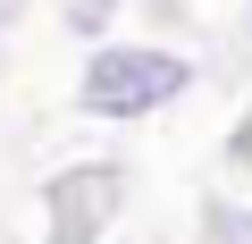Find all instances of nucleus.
<instances>
[{
	"label": "nucleus",
	"instance_id": "obj_1",
	"mask_svg": "<svg viewBox=\"0 0 252 244\" xmlns=\"http://www.w3.org/2000/svg\"><path fill=\"white\" fill-rule=\"evenodd\" d=\"M185 84H193V68L168 59V51H101V59L84 68V109H93V118H152V109H168Z\"/></svg>",
	"mask_w": 252,
	"mask_h": 244
},
{
	"label": "nucleus",
	"instance_id": "obj_2",
	"mask_svg": "<svg viewBox=\"0 0 252 244\" xmlns=\"http://www.w3.org/2000/svg\"><path fill=\"white\" fill-rule=\"evenodd\" d=\"M51 219V244H93L109 219H118V169H67V177H51V202H42Z\"/></svg>",
	"mask_w": 252,
	"mask_h": 244
}]
</instances>
